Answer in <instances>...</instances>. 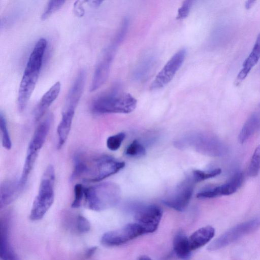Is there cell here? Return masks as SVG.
<instances>
[{"label": "cell", "instance_id": "cell-1", "mask_svg": "<svg viewBox=\"0 0 260 260\" xmlns=\"http://www.w3.org/2000/svg\"><path fill=\"white\" fill-rule=\"evenodd\" d=\"M82 163L81 179L87 182L102 181L123 169L125 162L115 158L102 155L93 157L80 153Z\"/></svg>", "mask_w": 260, "mask_h": 260}, {"label": "cell", "instance_id": "cell-2", "mask_svg": "<svg viewBox=\"0 0 260 260\" xmlns=\"http://www.w3.org/2000/svg\"><path fill=\"white\" fill-rule=\"evenodd\" d=\"M137 103V100L130 93L114 88L95 98L91 104V110L96 114H126L134 110Z\"/></svg>", "mask_w": 260, "mask_h": 260}, {"label": "cell", "instance_id": "cell-3", "mask_svg": "<svg viewBox=\"0 0 260 260\" xmlns=\"http://www.w3.org/2000/svg\"><path fill=\"white\" fill-rule=\"evenodd\" d=\"M119 186L115 183L105 182L85 187L84 200L90 210L100 211L115 206L120 199Z\"/></svg>", "mask_w": 260, "mask_h": 260}, {"label": "cell", "instance_id": "cell-4", "mask_svg": "<svg viewBox=\"0 0 260 260\" xmlns=\"http://www.w3.org/2000/svg\"><path fill=\"white\" fill-rule=\"evenodd\" d=\"M55 178L54 167L50 165L42 176L38 194L32 204L29 215L31 220L36 221L42 219L52 206L54 199Z\"/></svg>", "mask_w": 260, "mask_h": 260}, {"label": "cell", "instance_id": "cell-5", "mask_svg": "<svg viewBox=\"0 0 260 260\" xmlns=\"http://www.w3.org/2000/svg\"><path fill=\"white\" fill-rule=\"evenodd\" d=\"M260 226V218L255 217L230 228L213 241L208 246L209 251L221 249L242 237L256 231Z\"/></svg>", "mask_w": 260, "mask_h": 260}, {"label": "cell", "instance_id": "cell-6", "mask_svg": "<svg viewBox=\"0 0 260 260\" xmlns=\"http://www.w3.org/2000/svg\"><path fill=\"white\" fill-rule=\"evenodd\" d=\"M141 226L137 223H128L123 227L105 233L101 242L107 246H119L144 234Z\"/></svg>", "mask_w": 260, "mask_h": 260}, {"label": "cell", "instance_id": "cell-7", "mask_svg": "<svg viewBox=\"0 0 260 260\" xmlns=\"http://www.w3.org/2000/svg\"><path fill=\"white\" fill-rule=\"evenodd\" d=\"M195 183L191 177L179 184L175 190L162 202L167 206L178 211H183L187 207L191 199Z\"/></svg>", "mask_w": 260, "mask_h": 260}, {"label": "cell", "instance_id": "cell-8", "mask_svg": "<svg viewBox=\"0 0 260 260\" xmlns=\"http://www.w3.org/2000/svg\"><path fill=\"white\" fill-rule=\"evenodd\" d=\"M186 55V50L184 48L177 52L158 73L150 85V89H158L168 84L181 67Z\"/></svg>", "mask_w": 260, "mask_h": 260}, {"label": "cell", "instance_id": "cell-9", "mask_svg": "<svg viewBox=\"0 0 260 260\" xmlns=\"http://www.w3.org/2000/svg\"><path fill=\"white\" fill-rule=\"evenodd\" d=\"M162 216V209L153 204L139 207L135 213L136 223L141 226L145 234L153 233L157 230Z\"/></svg>", "mask_w": 260, "mask_h": 260}, {"label": "cell", "instance_id": "cell-10", "mask_svg": "<svg viewBox=\"0 0 260 260\" xmlns=\"http://www.w3.org/2000/svg\"><path fill=\"white\" fill-rule=\"evenodd\" d=\"M244 180L242 172H237L226 183L213 188L203 190L198 193L199 199H211L229 196L235 193L241 187Z\"/></svg>", "mask_w": 260, "mask_h": 260}, {"label": "cell", "instance_id": "cell-11", "mask_svg": "<svg viewBox=\"0 0 260 260\" xmlns=\"http://www.w3.org/2000/svg\"><path fill=\"white\" fill-rule=\"evenodd\" d=\"M116 49L108 46L96 66L90 86V91H94L102 86L107 81L110 67Z\"/></svg>", "mask_w": 260, "mask_h": 260}, {"label": "cell", "instance_id": "cell-12", "mask_svg": "<svg viewBox=\"0 0 260 260\" xmlns=\"http://www.w3.org/2000/svg\"><path fill=\"white\" fill-rule=\"evenodd\" d=\"M40 72L24 71L19 87L17 104L20 112L23 111L33 92Z\"/></svg>", "mask_w": 260, "mask_h": 260}, {"label": "cell", "instance_id": "cell-13", "mask_svg": "<svg viewBox=\"0 0 260 260\" xmlns=\"http://www.w3.org/2000/svg\"><path fill=\"white\" fill-rule=\"evenodd\" d=\"M86 80V73L81 70L69 89L62 111H75L82 94Z\"/></svg>", "mask_w": 260, "mask_h": 260}, {"label": "cell", "instance_id": "cell-14", "mask_svg": "<svg viewBox=\"0 0 260 260\" xmlns=\"http://www.w3.org/2000/svg\"><path fill=\"white\" fill-rule=\"evenodd\" d=\"M23 188L19 180L11 179L3 182L0 186L1 209L14 201Z\"/></svg>", "mask_w": 260, "mask_h": 260}, {"label": "cell", "instance_id": "cell-15", "mask_svg": "<svg viewBox=\"0 0 260 260\" xmlns=\"http://www.w3.org/2000/svg\"><path fill=\"white\" fill-rule=\"evenodd\" d=\"M52 122V115L49 114L37 127L27 149L39 152L47 138Z\"/></svg>", "mask_w": 260, "mask_h": 260}, {"label": "cell", "instance_id": "cell-16", "mask_svg": "<svg viewBox=\"0 0 260 260\" xmlns=\"http://www.w3.org/2000/svg\"><path fill=\"white\" fill-rule=\"evenodd\" d=\"M260 131V105L254 111L243 124L238 136L241 144L244 143Z\"/></svg>", "mask_w": 260, "mask_h": 260}, {"label": "cell", "instance_id": "cell-17", "mask_svg": "<svg viewBox=\"0 0 260 260\" xmlns=\"http://www.w3.org/2000/svg\"><path fill=\"white\" fill-rule=\"evenodd\" d=\"M60 88V82H57L42 96L35 110L34 117L36 121H38L42 118L49 106L58 97Z\"/></svg>", "mask_w": 260, "mask_h": 260}, {"label": "cell", "instance_id": "cell-18", "mask_svg": "<svg viewBox=\"0 0 260 260\" xmlns=\"http://www.w3.org/2000/svg\"><path fill=\"white\" fill-rule=\"evenodd\" d=\"M47 44V40L43 38L37 41L29 56L24 70L40 72Z\"/></svg>", "mask_w": 260, "mask_h": 260}, {"label": "cell", "instance_id": "cell-19", "mask_svg": "<svg viewBox=\"0 0 260 260\" xmlns=\"http://www.w3.org/2000/svg\"><path fill=\"white\" fill-rule=\"evenodd\" d=\"M260 59V32L257 36L253 47L242 64L241 70L237 77L239 82L244 80Z\"/></svg>", "mask_w": 260, "mask_h": 260}, {"label": "cell", "instance_id": "cell-20", "mask_svg": "<svg viewBox=\"0 0 260 260\" xmlns=\"http://www.w3.org/2000/svg\"><path fill=\"white\" fill-rule=\"evenodd\" d=\"M215 233L214 228L210 225L197 230L188 238L191 250L197 249L208 243L213 238Z\"/></svg>", "mask_w": 260, "mask_h": 260}, {"label": "cell", "instance_id": "cell-21", "mask_svg": "<svg viewBox=\"0 0 260 260\" xmlns=\"http://www.w3.org/2000/svg\"><path fill=\"white\" fill-rule=\"evenodd\" d=\"M75 111H62V117L57 127L58 137L57 148L60 149L63 146L69 135Z\"/></svg>", "mask_w": 260, "mask_h": 260}, {"label": "cell", "instance_id": "cell-22", "mask_svg": "<svg viewBox=\"0 0 260 260\" xmlns=\"http://www.w3.org/2000/svg\"><path fill=\"white\" fill-rule=\"evenodd\" d=\"M174 251L178 257L182 260H188L191 256L188 238L182 232L178 233L173 240Z\"/></svg>", "mask_w": 260, "mask_h": 260}, {"label": "cell", "instance_id": "cell-23", "mask_svg": "<svg viewBox=\"0 0 260 260\" xmlns=\"http://www.w3.org/2000/svg\"><path fill=\"white\" fill-rule=\"evenodd\" d=\"M0 235L1 258L2 260H19L9 243L7 228L3 223H1V224Z\"/></svg>", "mask_w": 260, "mask_h": 260}, {"label": "cell", "instance_id": "cell-24", "mask_svg": "<svg viewBox=\"0 0 260 260\" xmlns=\"http://www.w3.org/2000/svg\"><path fill=\"white\" fill-rule=\"evenodd\" d=\"M39 152L27 149L19 183L22 188L25 185L28 176L31 172Z\"/></svg>", "mask_w": 260, "mask_h": 260}, {"label": "cell", "instance_id": "cell-25", "mask_svg": "<svg viewBox=\"0 0 260 260\" xmlns=\"http://www.w3.org/2000/svg\"><path fill=\"white\" fill-rule=\"evenodd\" d=\"M154 58L152 56H148L143 59L136 67L133 77L136 80L145 78L151 71L154 63Z\"/></svg>", "mask_w": 260, "mask_h": 260}, {"label": "cell", "instance_id": "cell-26", "mask_svg": "<svg viewBox=\"0 0 260 260\" xmlns=\"http://www.w3.org/2000/svg\"><path fill=\"white\" fill-rule=\"evenodd\" d=\"M0 129L2 145L5 149H10L12 146L11 140L8 128L6 118L2 111L0 112Z\"/></svg>", "mask_w": 260, "mask_h": 260}, {"label": "cell", "instance_id": "cell-27", "mask_svg": "<svg viewBox=\"0 0 260 260\" xmlns=\"http://www.w3.org/2000/svg\"><path fill=\"white\" fill-rule=\"evenodd\" d=\"M221 173V170L219 168L206 171L196 170L192 172L190 177L193 182L196 183L214 177L220 174Z\"/></svg>", "mask_w": 260, "mask_h": 260}, {"label": "cell", "instance_id": "cell-28", "mask_svg": "<svg viewBox=\"0 0 260 260\" xmlns=\"http://www.w3.org/2000/svg\"><path fill=\"white\" fill-rule=\"evenodd\" d=\"M260 171V144L255 148L247 170V174L250 177L256 176Z\"/></svg>", "mask_w": 260, "mask_h": 260}, {"label": "cell", "instance_id": "cell-29", "mask_svg": "<svg viewBox=\"0 0 260 260\" xmlns=\"http://www.w3.org/2000/svg\"><path fill=\"white\" fill-rule=\"evenodd\" d=\"M144 146L138 140H134L126 148L125 154L131 157H141L145 155Z\"/></svg>", "mask_w": 260, "mask_h": 260}, {"label": "cell", "instance_id": "cell-30", "mask_svg": "<svg viewBox=\"0 0 260 260\" xmlns=\"http://www.w3.org/2000/svg\"><path fill=\"white\" fill-rule=\"evenodd\" d=\"M65 2V1H49L42 13L41 19L45 20L48 18L59 9Z\"/></svg>", "mask_w": 260, "mask_h": 260}, {"label": "cell", "instance_id": "cell-31", "mask_svg": "<svg viewBox=\"0 0 260 260\" xmlns=\"http://www.w3.org/2000/svg\"><path fill=\"white\" fill-rule=\"evenodd\" d=\"M125 138L124 133H119L116 135L111 136L107 140V146L112 151L118 150Z\"/></svg>", "mask_w": 260, "mask_h": 260}, {"label": "cell", "instance_id": "cell-32", "mask_svg": "<svg viewBox=\"0 0 260 260\" xmlns=\"http://www.w3.org/2000/svg\"><path fill=\"white\" fill-rule=\"evenodd\" d=\"M74 199L71 206L73 208H77L80 207L82 201L84 198L85 187L80 183H77L74 189Z\"/></svg>", "mask_w": 260, "mask_h": 260}, {"label": "cell", "instance_id": "cell-33", "mask_svg": "<svg viewBox=\"0 0 260 260\" xmlns=\"http://www.w3.org/2000/svg\"><path fill=\"white\" fill-rule=\"evenodd\" d=\"M192 1L189 0L183 2L181 6L178 10L176 17L177 19H183L187 17L192 6Z\"/></svg>", "mask_w": 260, "mask_h": 260}, {"label": "cell", "instance_id": "cell-34", "mask_svg": "<svg viewBox=\"0 0 260 260\" xmlns=\"http://www.w3.org/2000/svg\"><path fill=\"white\" fill-rule=\"evenodd\" d=\"M77 229L79 232L85 233L88 232L90 229L89 221L84 216L79 215L76 221Z\"/></svg>", "mask_w": 260, "mask_h": 260}, {"label": "cell", "instance_id": "cell-35", "mask_svg": "<svg viewBox=\"0 0 260 260\" xmlns=\"http://www.w3.org/2000/svg\"><path fill=\"white\" fill-rule=\"evenodd\" d=\"M96 249L97 248L96 247H92L89 248L86 251V257L87 258H89L92 256L96 251Z\"/></svg>", "mask_w": 260, "mask_h": 260}, {"label": "cell", "instance_id": "cell-36", "mask_svg": "<svg viewBox=\"0 0 260 260\" xmlns=\"http://www.w3.org/2000/svg\"><path fill=\"white\" fill-rule=\"evenodd\" d=\"M254 2H255V1H253V0H249V1H246L245 3V5L246 9H250L252 6V5H253Z\"/></svg>", "mask_w": 260, "mask_h": 260}, {"label": "cell", "instance_id": "cell-37", "mask_svg": "<svg viewBox=\"0 0 260 260\" xmlns=\"http://www.w3.org/2000/svg\"><path fill=\"white\" fill-rule=\"evenodd\" d=\"M138 260H152L149 257L146 255H142L140 256Z\"/></svg>", "mask_w": 260, "mask_h": 260}]
</instances>
